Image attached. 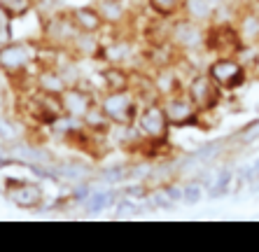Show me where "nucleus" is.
<instances>
[{
	"label": "nucleus",
	"instance_id": "f257e3e1",
	"mask_svg": "<svg viewBox=\"0 0 259 252\" xmlns=\"http://www.w3.org/2000/svg\"><path fill=\"white\" fill-rule=\"evenodd\" d=\"M33 59H35V49L26 40H12L0 47V70L10 77L24 75L30 68Z\"/></svg>",
	"mask_w": 259,
	"mask_h": 252
},
{
	"label": "nucleus",
	"instance_id": "f03ea898",
	"mask_svg": "<svg viewBox=\"0 0 259 252\" xmlns=\"http://www.w3.org/2000/svg\"><path fill=\"white\" fill-rule=\"evenodd\" d=\"M98 108L103 110V114L110 119V124L119 126H131L138 119L136 112V98L131 91H117V94H105L98 103Z\"/></svg>",
	"mask_w": 259,
	"mask_h": 252
},
{
	"label": "nucleus",
	"instance_id": "7ed1b4c3",
	"mask_svg": "<svg viewBox=\"0 0 259 252\" xmlns=\"http://www.w3.org/2000/svg\"><path fill=\"white\" fill-rule=\"evenodd\" d=\"M208 75L212 77V82L220 89H238L241 84H245V68L241 61L231 59V56H220L217 61H212L208 68Z\"/></svg>",
	"mask_w": 259,
	"mask_h": 252
},
{
	"label": "nucleus",
	"instance_id": "20e7f679",
	"mask_svg": "<svg viewBox=\"0 0 259 252\" xmlns=\"http://www.w3.org/2000/svg\"><path fill=\"white\" fill-rule=\"evenodd\" d=\"M98 103L94 98V94L77 84H70L63 94H61V108H63V114L66 119H87V114L96 108Z\"/></svg>",
	"mask_w": 259,
	"mask_h": 252
},
{
	"label": "nucleus",
	"instance_id": "39448f33",
	"mask_svg": "<svg viewBox=\"0 0 259 252\" xmlns=\"http://www.w3.org/2000/svg\"><path fill=\"white\" fill-rule=\"evenodd\" d=\"M220 87L212 82V77L208 72H201V75H194L187 84V96L192 98V103L199 110H210L217 105L220 101Z\"/></svg>",
	"mask_w": 259,
	"mask_h": 252
},
{
	"label": "nucleus",
	"instance_id": "423d86ee",
	"mask_svg": "<svg viewBox=\"0 0 259 252\" xmlns=\"http://www.w3.org/2000/svg\"><path fill=\"white\" fill-rule=\"evenodd\" d=\"M138 126L147 138H163L168 131V117L161 103H150L138 112Z\"/></svg>",
	"mask_w": 259,
	"mask_h": 252
},
{
	"label": "nucleus",
	"instance_id": "0eeeda50",
	"mask_svg": "<svg viewBox=\"0 0 259 252\" xmlns=\"http://www.w3.org/2000/svg\"><path fill=\"white\" fill-rule=\"evenodd\" d=\"M163 110H166V117H168V121L173 126L192 124V121L196 119V114L201 112V110L192 103V98H189L187 94H175V96L166 98Z\"/></svg>",
	"mask_w": 259,
	"mask_h": 252
},
{
	"label": "nucleus",
	"instance_id": "6e6552de",
	"mask_svg": "<svg viewBox=\"0 0 259 252\" xmlns=\"http://www.w3.org/2000/svg\"><path fill=\"white\" fill-rule=\"evenodd\" d=\"M72 26L77 33H89V35H98L103 28H105V21H103L101 12L96 10V5H79V7H72L70 12Z\"/></svg>",
	"mask_w": 259,
	"mask_h": 252
},
{
	"label": "nucleus",
	"instance_id": "1a4fd4ad",
	"mask_svg": "<svg viewBox=\"0 0 259 252\" xmlns=\"http://www.w3.org/2000/svg\"><path fill=\"white\" fill-rule=\"evenodd\" d=\"M170 40H173L175 45H180L182 49H199V47H203V42L208 40V35L203 33V26L201 24L189 21V19H180V21L173 26Z\"/></svg>",
	"mask_w": 259,
	"mask_h": 252
},
{
	"label": "nucleus",
	"instance_id": "9d476101",
	"mask_svg": "<svg viewBox=\"0 0 259 252\" xmlns=\"http://www.w3.org/2000/svg\"><path fill=\"white\" fill-rule=\"evenodd\" d=\"M68 87H70V82L66 79V75L61 70H54V68H45V70L37 72L35 77V89L52 94V96H61Z\"/></svg>",
	"mask_w": 259,
	"mask_h": 252
},
{
	"label": "nucleus",
	"instance_id": "9b49d317",
	"mask_svg": "<svg viewBox=\"0 0 259 252\" xmlns=\"http://www.w3.org/2000/svg\"><path fill=\"white\" fill-rule=\"evenodd\" d=\"M103 77V87L105 94H117V91H128L131 87V72L124 70L121 66H108L101 72Z\"/></svg>",
	"mask_w": 259,
	"mask_h": 252
},
{
	"label": "nucleus",
	"instance_id": "f8f14e48",
	"mask_svg": "<svg viewBox=\"0 0 259 252\" xmlns=\"http://www.w3.org/2000/svg\"><path fill=\"white\" fill-rule=\"evenodd\" d=\"M182 12L185 19L189 21H196V24H210L212 19L217 17L215 7L208 3V0H182Z\"/></svg>",
	"mask_w": 259,
	"mask_h": 252
},
{
	"label": "nucleus",
	"instance_id": "ddd939ff",
	"mask_svg": "<svg viewBox=\"0 0 259 252\" xmlns=\"http://www.w3.org/2000/svg\"><path fill=\"white\" fill-rule=\"evenodd\" d=\"M236 35H238L241 42H245V45L259 42V12H254V10L243 12L241 19H238V24H236Z\"/></svg>",
	"mask_w": 259,
	"mask_h": 252
},
{
	"label": "nucleus",
	"instance_id": "4468645a",
	"mask_svg": "<svg viewBox=\"0 0 259 252\" xmlns=\"http://www.w3.org/2000/svg\"><path fill=\"white\" fill-rule=\"evenodd\" d=\"M96 10L101 12L105 26H119L126 19V5L124 0H96Z\"/></svg>",
	"mask_w": 259,
	"mask_h": 252
},
{
	"label": "nucleus",
	"instance_id": "2eb2a0df",
	"mask_svg": "<svg viewBox=\"0 0 259 252\" xmlns=\"http://www.w3.org/2000/svg\"><path fill=\"white\" fill-rule=\"evenodd\" d=\"M72 49H75L79 56H84V59L103 54V45L96 40V35H89V33H77L75 40H72Z\"/></svg>",
	"mask_w": 259,
	"mask_h": 252
},
{
	"label": "nucleus",
	"instance_id": "dca6fc26",
	"mask_svg": "<svg viewBox=\"0 0 259 252\" xmlns=\"http://www.w3.org/2000/svg\"><path fill=\"white\" fill-rule=\"evenodd\" d=\"M154 84H157L159 94H161V96H166V98L175 96V94L180 91V79L175 77L170 70H161V72H159L157 79H154Z\"/></svg>",
	"mask_w": 259,
	"mask_h": 252
},
{
	"label": "nucleus",
	"instance_id": "f3484780",
	"mask_svg": "<svg viewBox=\"0 0 259 252\" xmlns=\"http://www.w3.org/2000/svg\"><path fill=\"white\" fill-rule=\"evenodd\" d=\"M147 5H150V10L154 14H159V17H173V14H178L182 10V0H147Z\"/></svg>",
	"mask_w": 259,
	"mask_h": 252
},
{
	"label": "nucleus",
	"instance_id": "a211bd4d",
	"mask_svg": "<svg viewBox=\"0 0 259 252\" xmlns=\"http://www.w3.org/2000/svg\"><path fill=\"white\" fill-rule=\"evenodd\" d=\"M0 5L12 19H21L33 10V0H0Z\"/></svg>",
	"mask_w": 259,
	"mask_h": 252
},
{
	"label": "nucleus",
	"instance_id": "6ab92c4d",
	"mask_svg": "<svg viewBox=\"0 0 259 252\" xmlns=\"http://www.w3.org/2000/svg\"><path fill=\"white\" fill-rule=\"evenodd\" d=\"M12 21H14V19L5 12V7L0 5V47H3V45H7V42H12V35H14Z\"/></svg>",
	"mask_w": 259,
	"mask_h": 252
},
{
	"label": "nucleus",
	"instance_id": "aec40b11",
	"mask_svg": "<svg viewBox=\"0 0 259 252\" xmlns=\"http://www.w3.org/2000/svg\"><path fill=\"white\" fill-rule=\"evenodd\" d=\"M208 3H210V5L215 7V12H220V10H222V7L227 5V0H208Z\"/></svg>",
	"mask_w": 259,
	"mask_h": 252
}]
</instances>
